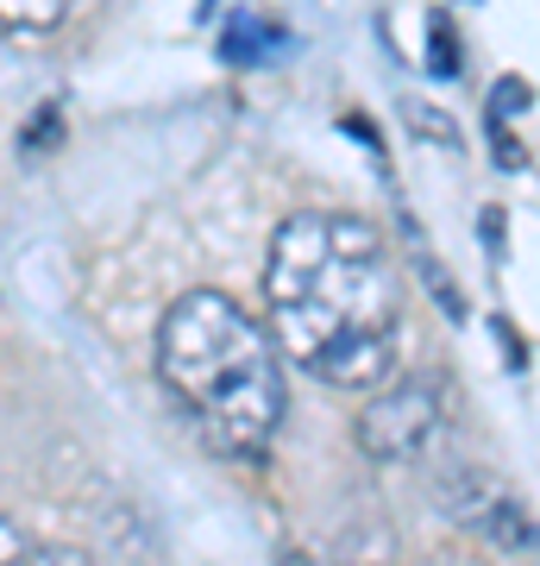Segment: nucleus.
Masks as SVG:
<instances>
[{
	"mask_svg": "<svg viewBox=\"0 0 540 566\" xmlns=\"http://www.w3.org/2000/svg\"><path fill=\"white\" fill-rule=\"evenodd\" d=\"M70 7L76 0H0V25L25 32V39H44V32H57L70 20Z\"/></svg>",
	"mask_w": 540,
	"mask_h": 566,
	"instance_id": "nucleus-6",
	"label": "nucleus"
},
{
	"mask_svg": "<svg viewBox=\"0 0 540 566\" xmlns=\"http://www.w3.org/2000/svg\"><path fill=\"white\" fill-rule=\"evenodd\" d=\"M446 434V390L434 378H402L378 390L359 416V447L378 465H415L427 460Z\"/></svg>",
	"mask_w": 540,
	"mask_h": 566,
	"instance_id": "nucleus-3",
	"label": "nucleus"
},
{
	"mask_svg": "<svg viewBox=\"0 0 540 566\" xmlns=\"http://www.w3.org/2000/svg\"><path fill=\"white\" fill-rule=\"evenodd\" d=\"M158 371L221 453L258 460L283 422V365L252 315L221 290H189L158 327Z\"/></svg>",
	"mask_w": 540,
	"mask_h": 566,
	"instance_id": "nucleus-2",
	"label": "nucleus"
},
{
	"mask_svg": "<svg viewBox=\"0 0 540 566\" xmlns=\"http://www.w3.org/2000/svg\"><path fill=\"white\" fill-rule=\"evenodd\" d=\"M271 39H277V32H264V25H258V13H240V20H226L221 51H226L233 63H252V57H258V51H264Z\"/></svg>",
	"mask_w": 540,
	"mask_h": 566,
	"instance_id": "nucleus-7",
	"label": "nucleus"
},
{
	"mask_svg": "<svg viewBox=\"0 0 540 566\" xmlns=\"http://www.w3.org/2000/svg\"><path fill=\"white\" fill-rule=\"evenodd\" d=\"M441 504L453 510L465 528H478V535H490V542H502V547H540L534 516L521 510V497L502 485L490 465L453 460V465L441 472Z\"/></svg>",
	"mask_w": 540,
	"mask_h": 566,
	"instance_id": "nucleus-4",
	"label": "nucleus"
},
{
	"mask_svg": "<svg viewBox=\"0 0 540 566\" xmlns=\"http://www.w3.org/2000/svg\"><path fill=\"white\" fill-rule=\"evenodd\" d=\"M0 566H95L82 547H57V542H25L0 523Z\"/></svg>",
	"mask_w": 540,
	"mask_h": 566,
	"instance_id": "nucleus-5",
	"label": "nucleus"
},
{
	"mask_svg": "<svg viewBox=\"0 0 540 566\" xmlns=\"http://www.w3.org/2000/svg\"><path fill=\"white\" fill-rule=\"evenodd\" d=\"M271 327L283 353L333 390H378L396 371L402 290L390 245L359 214H289L271 240Z\"/></svg>",
	"mask_w": 540,
	"mask_h": 566,
	"instance_id": "nucleus-1",
	"label": "nucleus"
}]
</instances>
